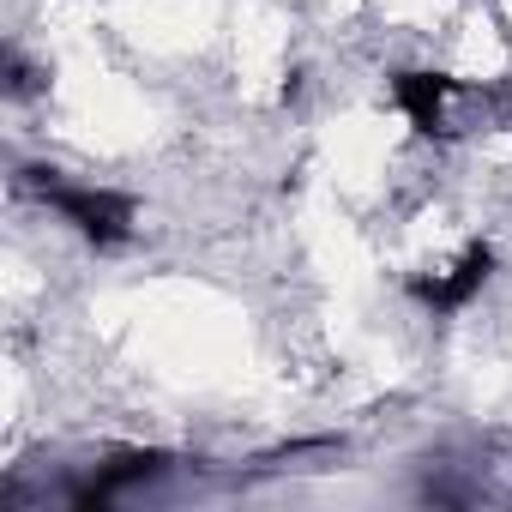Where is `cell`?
I'll return each mask as SVG.
<instances>
[{"label":"cell","instance_id":"cell-1","mask_svg":"<svg viewBox=\"0 0 512 512\" xmlns=\"http://www.w3.org/2000/svg\"><path fill=\"white\" fill-rule=\"evenodd\" d=\"M25 193H37L49 211H61L85 241L97 247H121L133 235V199L127 193H109V187H73V181H55V169H25L19 175Z\"/></svg>","mask_w":512,"mask_h":512},{"label":"cell","instance_id":"cell-2","mask_svg":"<svg viewBox=\"0 0 512 512\" xmlns=\"http://www.w3.org/2000/svg\"><path fill=\"white\" fill-rule=\"evenodd\" d=\"M488 272H494V247H488V241H470L452 266L416 272V278H410V296H416L422 308H434V314H458V308H470V302L482 296Z\"/></svg>","mask_w":512,"mask_h":512},{"label":"cell","instance_id":"cell-3","mask_svg":"<svg viewBox=\"0 0 512 512\" xmlns=\"http://www.w3.org/2000/svg\"><path fill=\"white\" fill-rule=\"evenodd\" d=\"M169 470H175L169 452H151V446H145V452H115L109 464H97V476H91L85 488H73V506H85V512L97 506V512H103L115 494L145 488V482H157V476H169Z\"/></svg>","mask_w":512,"mask_h":512},{"label":"cell","instance_id":"cell-4","mask_svg":"<svg viewBox=\"0 0 512 512\" xmlns=\"http://www.w3.org/2000/svg\"><path fill=\"white\" fill-rule=\"evenodd\" d=\"M392 97H398V109L410 115V127H416V133L446 139V109H452V79H446V73L410 67V73H398V79H392Z\"/></svg>","mask_w":512,"mask_h":512},{"label":"cell","instance_id":"cell-5","mask_svg":"<svg viewBox=\"0 0 512 512\" xmlns=\"http://www.w3.org/2000/svg\"><path fill=\"white\" fill-rule=\"evenodd\" d=\"M7 91H13V97H31V91H37V73L25 67V55H19V49L7 55Z\"/></svg>","mask_w":512,"mask_h":512}]
</instances>
